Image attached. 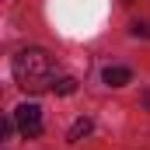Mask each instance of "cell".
Segmentation results:
<instances>
[{
    "instance_id": "obj_1",
    "label": "cell",
    "mask_w": 150,
    "mask_h": 150,
    "mask_svg": "<svg viewBox=\"0 0 150 150\" xmlns=\"http://www.w3.org/2000/svg\"><path fill=\"white\" fill-rule=\"evenodd\" d=\"M11 70H14V80L25 87V91H45V87H52V59H49V52L45 49H21L18 56H14V63H11Z\"/></svg>"
},
{
    "instance_id": "obj_3",
    "label": "cell",
    "mask_w": 150,
    "mask_h": 150,
    "mask_svg": "<svg viewBox=\"0 0 150 150\" xmlns=\"http://www.w3.org/2000/svg\"><path fill=\"white\" fill-rule=\"evenodd\" d=\"M101 80H105L108 87H126V84L133 80V70H129V67H105Z\"/></svg>"
},
{
    "instance_id": "obj_6",
    "label": "cell",
    "mask_w": 150,
    "mask_h": 150,
    "mask_svg": "<svg viewBox=\"0 0 150 150\" xmlns=\"http://www.w3.org/2000/svg\"><path fill=\"white\" fill-rule=\"evenodd\" d=\"M133 35H143V38H150V28H147V25H140V21H136V25H133Z\"/></svg>"
},
{
    "instance_id": "obj_4",
    "label": "cell",
    "mask_w": 150,
    "mask_h": 150,
    "mask_svg": "<svg viewBox=\"0 0 150 150\" xmlns=\"http://www.w3.org/2000/svg\"><path fill=\"white\" fill-rule=\"evenodd\" d=\"M87 133H91V119H87V115H80V119H77L74 126H70V133H67V140H70V143H80V140H84Z\"/></svg>"
},
{
    "instance_id": "obj_2",
    "label": "cell",
    "mask_w": 150,
    "mask_h": 150,
    "mask_svg": "<svg viewBox=\"0 0 150 150\" xmlns=\"http://www.w3.org/2000/svg\"><path fill=\"white\" fill-rule=\"evenodd\" d=\"M14 122H18V129L25 136H38L42 133V108L32 105V101H25V105L14 108Z\"/></svg>"
},
{
    "instance_id": "obj_5",
    "label": "cell",
    "mask_w": 150,
    "mask_h": 150,
    "mask_svg": "<svg viewBox=\"0 0 150 150\" xmlns=\"http://www.w3.org/2000/svg\"><path fill=\"white\" fill-rule=\"evenodd\" d=\"M49 91H52V94H74V91H77V80H74V77H56Z\"/></svg>"
}]
</instances>
